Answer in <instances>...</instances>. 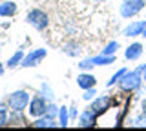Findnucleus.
Returning <instances> with one entry per match:
<instances>
[{"label":"nucleus","mask_w":146,"mask_h":131,"mask_svg":"<svg viewBox=\"0 0 146 131\" xmlns=\"http://www.w3.org/2000/svg\"><path fill=\"white\" fill-rule=\"evenodd\" d=\"M143 75H141V69L139 67H135L133 71H126L124 75H122V78L117 82L119 89L124 93H133V91H139L141 86H143Z\"/></svg>","instance_id":"1"},{"label":"nucleus","mask_w":146,"mask_h":131,"mask_svg":"<svg viewBox=\"0 0 146 131\" xmlns=\"http://www.w3.org/2000/svg\"><path fill=\"white\" fill-rule=\"evenodd\" d=\"M26 20H27V24H29L33 29H36V31H46L48 26H49L48 13H46L44 9H40V7H33V9L27 11L26 13Z\"/></svg>","instance_id":"2"},{"label":"nucleus","mask_w":146,"mask_h":131,"mask_svg":"<svg viewBox=\"0 0 146 131\" xmlns=\"http://www.w3.org/2000/svg\"><path fill=\"white\" fill-rule=\"evenodd\" d=\"M29 93L26 89H17V91L9 93L7 98H6V104H7V109H17V111H26L27 106H29Z\"/></svg>","instance_id":"3"},{"label":"nucleus","mask_w":146,"mask_h":131,"mask_svg":"<svg viewBox=\"0 0 146 131\" xmlns=\"http://www.w3.org/2000/svg\"><path fill=\"white\" fill-rule=\"evenodd\" d=\"M146 7V0H122L119 6V15L122 18H133Z\"/></svg>","instance_id":"4"},{"label":"nucleus","mask_w":146,"mask_h":131,"mask_svg":"<svg viewBox=\"0 0 146 131\" xmlns=\"http://www.w3.org/2000/svg\"><path fill=\"white\" fill-rule=\"evenodd\" d=\"M46 57H48V49L36 47V49H33V51H29V53L24 55V58H22V62H20V67H36Z\"/></svg>","instance_id":"5"},{"label":"nucleus","mask_w":146,"mask_h":131,"mask_svg":"<svg viewBox=\"0 0 146 131\" xmlns=\"http://www.w3.org/2000/svg\"><path fill=\"white\" fill-rule=\"evenodd\" d=\"M46 107H48V100L42 95H33L27 106V113H29L31 118H38V117L46 115Z\"/></svg>","instance_id":"6"},{"label":"nucleus","mask_w":146,"mask_h":131,"mask_svg":"<svg viewBox=\"0 0 146 131\" xmlns=\"http://www.w3.org/2000/svg\"><path fill=\"white\" fill-rule=\"evenodd\" d=\"M111 97L110 95H100V97H95L93 100H90V109L95 113V115H102V113H106L110 107H111Z\"/></svg>","instance_id":"7"},{"label":"nucleus","mask_w":146,"mask_h":131,"mask_svg":"<svg viewBox=\"0 0 146 131\" xmlns=\"http://www.w3.org/2000/svg\"><path fill=\"white\" fill-rule=\"evenodd\" d=\"M146 29V20H135V22H130L124 29H122V35L128 38L131 37H143V31Z\"/></svg>","instance_id":"8"},{"label":"nucleus","mask_w":146,"mask_h":131,"mask_svg":"<svg viewBox=\"0 0 146 131\" xmlns=\"http://www.w3.org/2000/svg\"><path fill=\"white\" fill-rule=\"evenodd\" d=\"M77 122H79V124H77L79 128H95V126H97V115L88 107V109H84L82 113H79Z\"/></svg>","instance_id":"9"},{"label":"nucleus","mask_w":146,"mask_h":131,"mask_svg":"<svg viewBox=\"0 0 146 131\" xmlns=\"http://www.w3.org/2000/svg\"><path fill=\"white\" fill-rule=\"evenodd\" d=\"M143 51H144V46L141 42H133V44H130V46L126 47V51H124V58L126 60H137V58H141V55H143Z\"/></svg>","instance_id":"10"},{"label":"nucleus","mask_w":146,"mask_h":131,"mask_svg":"<svg viewBox=\"0 0 146 131\" xmlns=\"http://www.w3.org/2000/svg\"><path fill=\"white\" fill-rule=\"evenodd\" d=\"M7 126H29V124H27V118L24 117V111L9 109V113H7Z\"/></svg>","instance_id":"11"},{"label":"nucleus","mask_w":146,"mask_h":131,"mask_svg":"<svg viewBox=\"0 0 146 131\" xmlns=\"http://www.w3.org/2000/svg\"><path fill=\"white\" fill-rule=\"evenodd\" d=\"M95 84H97V78H95L91 73L88 71H84V73H80L77 76V86L84 91V89H90V88H95Z\"/></svg>","instance_id":"12"},{"label":"nucleus","mask_w":146,"mask_h":131,"mask_svg":"<svg viewBox=\"0 0 146 131\" xmlns=\"http://www.w3.org/2000/svg\"><path fill=\"white\" fill-rule=\"evenodd\" d=\"M18 11V6L15 2H11V0H6V2H0V16L2 18H11V16H15Z\"/></svg>","instance_id":"13"},{"label":"nucleus","mask_w":146,"mask_h":131,"mask_svg":"<svg viewBox=\"0 0 146 131\" xmlns=\"http://www.w3.org/2000/svg\"><path fill=\"white\" fill-rule=\"evenodd\" d=\"M62 51H64V55H68V57H79L82 53V46L77 42V40L71 38L62 46Z\"/></svg>","instance_id":"14"},{"label":"nucleus","mask_w":146,"mask_h":131,"mask_svg":"<svg viewBox=\"0 0 146 131\" xmlns=\"http://www.w3.org/2000/svg\"><path fill=\"white\" fill-rule=\"evenodd\" d=\"M31 128H58V120L57 118H48V117H38V118H33L31 122Z\"/></svg>","instance_id":"15"},{"label":"nucleus","mask_w":146,"mask_h":131,"mask_svg":"<svg viewBox=\"0 0 146 131\" xmlns=\"http://www.w3.org/2000/svg\"><path fill=\"white\" fill-rule=\"evenodd\" d=\"M24 55H26V53L22 51V49H17V51L7 58L6 67H7V69H15V67H20V62H22V58H24Z\"/></svg>","instance_id":"16"},{"label":"nucleus","mask_w":146,"mask_h":131,"mask_svg":"<svg viewBox=\"0 0 146 131\" xmlns=\"http://www.w3.org/2000/svg\"><path fill=\"white\" fill-rule=\"evenodd\" d=\"M91 62H93V66L97 67V66H110V64H113L115 62V57H108V55H99L97 57H91Z\"/></svg>","instance_id":"17"},{"label":"nucleus","mask_w":146,"mask_h":131,"mask_svg":"<svg viewBox=\"0 0 146 131\" xmlns=\"http://www.w3.org/2000/svg\"><path fill=\"white\" fill-rule=\"evenodd\" d=\"M119 47H121V44L117 42V40H110L106 46L102 47V51H100V55H108V57H115V53L119 51Z\"/></svg>","instance_id":"18"},{"label":"nucleus","mask_w":146,"mask_h":131,"mask_svg":"<svg viewBox=\"0 0 146 131\" xmlns=\"http://www.w3.org/2000/svg\"><path fill=\"white\" fill-rule=\"evenodd\" d=\"M57 120H58V126H60V128H66V126L70 124V113H68V107L66 106H60V107H58Z\"/></svg>","instance_id":"19"},{"label":"nucleus","mask_w":146,"mask_h":131,"mask_svg":"<svg viewBox=\"0 0 146 131\" xmlns=\"http://www.w3.org/2000/svg\"><path fill=\"white\" fill-rule=\"evenodd\" d=\"M40 95H42L48 102H51L53 98H55V93H53L51 86H49L48 82H42V84H40Z\"/></svg>","instance_id":"20"},{"label":"nucleus","mask_w":146,"mask_h":131,"mask_svg":"<svg viewBox=\"0 0 146 131\" xmlns=\"http://www.w3.org/2000/svg\"><path fill=\"white\" fill-rule=\"evenodd\" d=\"M126 71H128L126 67H121V69H119L117 73H113L111 76H110V80L106 82V88H113V86H117V82H119V80L122 78V75H124Z\"/></svg>","instance_id":"21"},{"label":"nucleus","mask_w":146,"mask_h":131,"mask_svg":"<svg viewBox=\"0 0 146 131\" xmlns=\"http://www.w3.org/2000/svg\"><path fill=\"white\" fill-rule=\"evenodd\" d=\"M46 117H48V118H53V120L58 117V106L53 100L48 102V107H46Z\"/></svg>","instance_id":"22"},{"label":"nucleus","mask_w":146,"mask_h":131,"mask_svg":"<svg viewBox=\"0 0 146 131\" xmlns=\"http://www.w3.org/2000/svg\"><path fill=\"white\" fill-rule=\"evenodd\" d=\"M6 107H7V104L6 102H2V104H0V128H4V126H7V109H6Z\"/></svg>","instance_id":"23"},{"label":"nucleus","mask_w":146,"mask_h":131,"mask_svg":"<svg viewBox=\"0 0 146 131\" xmlns=\"http://www.w3.org/2000/svg\"><path fill=\"white\" fill-rule=\"evenodd\" d=\"M131 126H135V128H146V115H144V113L137 115L135 118L131 120Z\"/></svg>","instance_id":"24"},{"label":"nucleus","mask_w":146,"mask_h":131,"mask_svg":"<svg viewBox=\"0 0 146 131\" xmlns=\"http://www.w3.org/2000/svg\"><path fill=\"white\" fill-rule=\"evenodd\" d=\"M77 67H79L80 71H91L95 66H93V62H91V58H84V60L79 62V66H77Z\"/></svg>","instance_id":"25"},{"label":"nucleus","mask_w":146,"mask_h":131,"mask_svg":"<svg viewBox=\"0 0 146 131\" xmlns=\"http://www.w3.org/2000/svg\"><path fill=\"white\" fill-rule=\"evenodd\" d=\"M95 95H97V91H95V88H90V89H84V93H82V100L90 102L95 98Z\"/></svg>","instance_id":"26"},{"label":"nucleus","mask_w":146,"mask_h":131,"mask_svg":"<svg viewBox=\"0 0 146 131\" xmlns=\"http://www.w3.org/2000/svg\"><path fill=\"white\" fill-rule=\"evenodd\" d=\"M68 113H70V120H77V118H79V109H77L75 106L68 107Z\"/></svg>","instance_id":"27"},{"label":"nucleus","mask_w":146,"mask_h":131,"mask_svg":"<svg viewBox=\"0 0 146 131\" xmlns=\"http://www.w3.org/2000/svg\"><path fill=\"white\" fill-rule=\"evenodd\" d=\"M141 69V75H143V80L146 82V64H141V66H137Z\"/></svg>","instance_id":"28"},{"label":"nucleus","mask_w":146,"mask_h":131,"mask_svg":"<svg viewBox=\"0 0 146 131\" xmlns=\"http://www.w3.org/2000/svg\"><path fill=\"white\" fill-rule=\"evenodd\" d=\"M141 109H143V113L146 115V98H143V102H141Z\"/></svg>","instance_id":"29"},{"label":"nucleus","mask_w":146,"mask_h":131,"mask_svg":"<svg viewBox=\"0 0 146 131\" xmlns=\"http://www.w3.org/2000/svg\"><path fill=\"white\" fill-rule=\"evenodd\" d=\"M4 71H6V64H2V62H0V75H4Z\"/></svg>","instance_id":"30"},{"label":"nucleus","mask_w":146,"mask_h":131,"mask_svg":"<svg viewBox=\"0 0 146 131\" xmlns=\"http://www.w3.org/2000/svg\"><path fill=\"white\" fill-rule=\"evenodd\" d=\"M93 2H99V4H102V2H108V0H93Z\"/></svg>","instance_id":"31"},{"label":"nucleus","mask_w":146,"mask_h":131,"mask_svg":"<svg viewBox=\"0 0 146 131\" xmlns=\"http://www.w3.org/2000/svg\"><path fill=\"white\" fill-rule=\"evenodd\" d=\"M143 37H144V38H146V29H144V31H143Z\"/></svg>","instance_id":"32"}]
</instances>
